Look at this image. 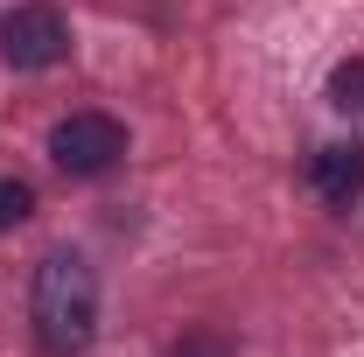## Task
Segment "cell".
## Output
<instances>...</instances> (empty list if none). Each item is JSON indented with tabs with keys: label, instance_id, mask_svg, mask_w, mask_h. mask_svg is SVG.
I'll list each match as a JSON object with an SVG mask.
<instances>
[{
	"label": "cell",
	"instance_id": "obj_6",
	"mask_svg": "<svg viewBox=\"0 0 364 357\" xmlns=\"http://www.w3.org/2000/svg\"><path fill=\"white\" fill-rule=\"evenodd\" d=\"M28 211H36V189H28V182H14V176H0V231H14Z\"/></svg>",
	"mask_w": 364,
	"mask_h": 357
},
{
	"label": "cell",
	"instance_id": "obj_3",
	"mask_svg": "<svg viewBox=\"0 0 364 357\" xmlns=\"http://www.w3.org/2000/svg\"><path fill=\"white\" fill-rule=\"evenodd\" d=\"M63 49H70V28L56 7H14L0 21V56L14 70H49V63H63Z\"/></svg>",
	"mask_w": 364,
	"mask_h": 357
},
{
	"label": "cell",
	"instance_id": "obj_4",
	"mask_svg": "<svg viewBox=\"0 0 364 357\" xmlns=\"http://www.w3.org/2000/svg\"><path fill=\"white\" fill-rule=\"evenodd\" d=\"M309 176H316V196H322V203L350 211V196L364 189V140H336V147H322Z\"/></svg>",
	"mask_w": 364,
	"mask_h": 357
},
{
	"label": "cell",
	"instance_id": "obj_2",
	"mask_svg": "<svg viewBox=\"0 0 364 357\" xmlns=\"http://www.w3.org/2000/svg\"><path fill=\"white\" fill-rule=\"evenodd\" d=\"M49 154H56L63 176H105V169L127 154V127H119L112 112H70V119H56Z\"/></svg>",
	"mask_w": 364,
	"mask_h": 357
},
{
	"label": "cell",
	"instance_id": "obj_5",
	"mask_svg": "<svg viewBox=\"0 0 364 357\" xmlns=\"http://www.w3.org/2000/svg\"><path fill=\"white\" fill-rule=\"evenodd\" d=\"M329 105L364 119V56H350V63H336V70H329Z\"/></svg>",
	"mask_w": 364,
	"mask_h": 357
},
{
	"label": "cell",
	"instance_id": "obj_1",
	"mask_svg": "<svg viewBox=\"0 0 364 357\" xmlns=\"http://www.w3.org/2000/svg\"><path fill=\"white\" fill-rule=\"evenodd\" d=\"M28 315H36V336H43L49 357H77L98 336V280H91V267L77 252H49L36 267Z\"/></svg>",
	"mask_w": 364,
	"mask_h": 357
}]
</instances>
